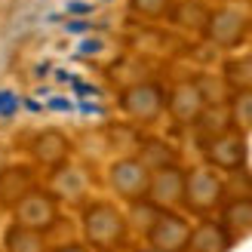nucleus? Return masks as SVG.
<instances>
[{
  "label": "nucleus",
  "mask_w": 252,
  "mask_h": 252,
  "mask_svg": "<svg viewBox=\"0 0 252 252\" xmlns=\"http://www.w3.org/2000/svg\"><path fill=\"white\" fill-rule=\"evenodd\" d=\"M169 16H172L175 22H179V25H185V28H200V31H203V28H206V22H209V9H206L203 3L185 0V3L172 6Z\"/></svg>",
  "instance_id": "nucleus-18"
},
{
  "label": "nucleus",
  "mask_w": 252,
  "mask_h": 252,
  "mask_svg": "<svg viewBox=\"0 0 252 252\" xmlns=\"http://www.w3.org/2000/svg\"><path fill=\"white\" fill-rule=\"evenodd\" d=\"M249 160V142H246V132L240 129H224L219 135H212L206 142V163L219 172H237L243 169Z\"/></svg>",
  "instance_id": "nucleus-4"
},
{
  "label": "nucleus",
  "mask_w": 252,
  "mask_h": 252,
  "mask_svg": "<svg viewBox=\"0 0 252 252\" xmlns=\"http://www.w3.org/2000/svg\"><path fill=\"white\" fill-rule=\"evenodd\" d=\"M148 203H154L160 212H175L185 203V169L175 166H163L151 172V185L145 194Z\"/></svg>",
  "instance_id": "nucleus-7"
},
{
  "label": "nucleus",
  "mask_w": 252,
  "mask_h": 252,
  "mask_svg": "<svg viewBox=\"0 0 252 252\" xmlns=\"http://www.w3.org/2000/svg\"><path fill=\"white\" fill-rule=\"evenodd\" d=\"M90 191V175H86L80 166H68V163H62V166L53 169V179H49V194L56 200H65V203H77V200L86 197Z\"/></svg>",
  "instance_id": "nucleus-13"
},
{
  "label": "nucleus",
  "mask_w": 252,
  "mask_h": 252,
  "mask_svg": "<svg viewBox=\"0 0 252 252\" xmlns=\"http://www.w3.org/2000/svg\"><path fill=\"white\" fill-rule=\"evenodd\" d=\"M221 224L237 240L252 237V197H231L221 203Z\"/></svg>",
  "instance_id": "nucleus-15"
},
{
  "label": "nucleus",
  "mask_w": 252,
  "mask_h": 252,
  "mask_svg": "<svg viewBox=\"0 0 252 252\" xmlns=\"http://www.w3.org/2000/svg\"><path fill=\"white\" fill-rule=\"evenodd\" d=\"M191 228L194 224L179 212H160L157 221L148 228V246H154L160 252H188Z\"/></svg>",
  "instance_id": "nucleus-8"
},
{
  "label": "nucleus",
  "mask_w": 252,
  "mask_h": 252,
  "mask_svg": "<svg viewBox=\"0 0 252 252\" xmlns=\"http://www.w3.org/2000/svg\"><path fill=\"white\" fill-rule=\"evenodd\" d=\"M138 252H160V249H154V246H142Z\"/></svg>",
  "instance_id": "nucleus-26"
},
{
  "label": "nucleus",
  "mask_w": 252,
  "mask_h": 252,
  "mask_svg": "<svg viewBox=\"0 0 252 252\" xmlns=\"http://www.w3.org/2000/svg\"><path fill=\"white\" fill-rule=\"evenodd\" d=\"M12 216H16V224H22V228L46 234V231H53L56 221H59V200L49 191L34 188V191H28L12 206Z\"/></svg>",
  "instance_id": "nucleus-6"
},
{
  "label": "nucleus",
  "mask_w": 252,
  "mask_h": 252,
  "mask_svg": "<svg viewBox=\"0 0 252 252\" xmlns=\"http://www.w3.org/2000/svg\"><path fill=\"white\" fill-rule=\"evenodd\" d=\"M206 37L216 46H224V49H234L243 43V37L249 31V19L243 9L237 6H221L216 12H209V22H206Z\"/></svg>",
  "instance_id": "nucleus-9"
},
{
  "label": "nucleus",
  "mask_w": 252,
  "mask_h": 252,
  "mask_svg": "<svg viewBox=\"0 0 252 252\" xmlns=\"http://www.w3.org/2000/svg\"><path fill=\"white\" fill-rule=\"evenodd\" d=\"M56 252H93L86 243H65V246H59Z\"/></svg>",
  "instance_id": "nucleus-22"
},
{
  "label": "nucleus",
  "mask_w": 252,
  "mask_h": 252,
  "mask_svg": "<svg viewBox=\"0 0 252 252\" xmlns=\"http://www.w3.org/2000/svg\"><path fill=\"white\" fill-rule=\"evenodd\" d=\"M224 194H228L224 179L209 163L185 169V203L182 206L188 212H194V216H212L216 209H221Z\"/></svg>",
  "instance_id": "nucleus-2"
},
{
  "label": "nucleus",
  "mask_w": 252,
  "mask_h": 252,
  "mask_svg": "<svg viewBox=\"0 0 252 252\" xmlns=\"http://www.w3.org/2000/svg\"><path fill=\"white\" fill-rule=\"evenodd\" d=\"M31 157H34V163H40V166L56 169V166L71 160V138L59 129L37 132L34 142H31Z\"/></svg>",
  "instance_id": "nucleus-11"
},
{
  "label": "nucleus",
  "mask_w": 252,
  "mask_h": 252,
  "mask_svg": "<svg viewBox=\"0 0 252 252\" xmlns=\"http://www.w3.org/2000/svg\"><path fill=\"white\" fill-rule=\"evenodd\" d=\"M71 9H74V12H90L93 6H83V3H71Z\"/></svg>",
  "instance_id": "nucleus-25"
},
{
  "label": "nucleus",
  "mask_w": 252,
  "mask_h": 252,
  "mask_svg": "<svg viewBox=\"0 0 252 252\" xmlns=\"http://www.w3.org/2000/svg\"><path fill=\"white\" fill-rule=\"evenodd\" d=\"M12 108H16V95L3 93V95H0V111H12Z\"/></svg>",
  "instance_id": "nucleus-23"
},
{
  "label": "nucleus",
  "mask_w": 252,
  "mask_h": 252,
  "mask_svg": "<svg viewBox=\"0 0 252 252\" xmlns=\"http://www.w3.org/2000/svg\"><path fill=\"white\" fill-rule=\"evenodd\" d=\"M37 188V172L28 163H9L0 169V203L3 206H16L19 200Z\"/></svg>",
  "instance_id": "nucleus-12"
},
{
  "label": "nucleus",
  "mask_w": 252,
  "mask_h": 252,
  "mask_svg": "<svg viewBox=\"0 0 252 252\" xmlns=\"http://www.w3.org/2000/svg\"><path fill=\"white\" fill-rule=\"evenodd\" d=\"M166 111L172 114L175 123L182 126H194L206 111V95H203V86L197 80H185V83H175L169 95H166Z\"/></svg>",
  "instance_id": "nucleus-10"
},
{
  "label": "nucleus",
  "mask_w": 252,
  "mask_h": 252,
  "mask_svg": "<svg viewBox=\"0 0 252 252\" xmlns=\"http://www.w3.org/2000/svg\"><path fill=\"white\" fill-rule=\"evenodd\" d=\"M83 240L93 252H114L126 243L129 234V221L120 206L108 203V200H95L83 209Z\"/></svg>",
  "instance_id": "nucleus-1"
},
{
  "label": "nucleus",
  "mask_w": 252,
  "mask_h": 252,
  "mask_svg": "<svg viewBox=\"0 0 252 252\" xmlns=\"http://www.w3.org/2000/svg\"><path fill=\"white\" fill-rule=\"evenodd\" d=\"M120 108L135 123H154L166 111V93L157 83H132L120 93Z\"/></svg>",
  "instance_id": "nucleus-5"
},
{
  "label": "nucleus",
  "mask_w": 252,
  "mask_h": 252,
  "mask_svg": "<svg viewBox=\"0 0 252 252\" xmlns=\"http://www.w3.org/2000/svg\"><path fill=\"white\" fill-rule=\"evenodd\" d=\"M86 28H90L86 22H71V25H68V31H86Z\"/></svg>",
  "instance_id": "nucleus-24"
},
{
  "label": "nucleus",
  "mask_w": 252,
  "mask_h": 252,
  "mask_svg": "<svg viewBox=\"0 0 252 252\" xmlns=\"http://www.w3.org/2000/svg\"><path fill=\"white\" fill-rule=\"evenodd\" d=\"M129 6L142 19H166L175 6V0H129Z\"/></svg>",
  "instance_id": "nucleus-20"
},
{
  "label": "nucleus",
  "mask_w": 252,
  "mask_h": 252,
  "mask_svg": "<svg viewBox=\"0 0 252 252\" xmlns=\"http://www.w3.org/2000/svg\"><path fill=\"white\" fill-rule=\"evenodd\" d=\"M234 237L224 231L221 221H200L191 228V240H188V252H231Z\"/></svg>",
  "instance_id": "nucleus-14"
},
{
  "label": "nucleus",
  "mask_w": 252,
  "mask_h": 252,
  "mask_svg": "<svg viewBox=\"0 0 252 252\" xmlns=\"http://www.w3.org/2000/svg\"><path fill=\"white\" fill-rule=\"evenodd\" d=\"M231 123L240 132H252V90H237L231 98Z\"/></svg>",
  "instance_id": "nucleus-19"
},
{
  "label": "nucleus",
  "mask_w": 252,
  "mask_h": 252,
  "mask_svg": "<svg viewBox=\"0 0 252 252\" xmlns=\"http://www.w3.org/2000/svg\"><path fill=\"white\" fill-rule=\"evenodd\" d=\"M108 185L120 200L135 203V200H145V194H148L151 169L138 157H120V160L111 163V169H108Z\"/></svg>",
  "instance_id": "nucleus-3"
},
{
  "label": "nucleus",
  "mask_w": 252,
  "mask_h": 252,
  "mask_svg": "<svg viewBox=\"0 0 252 252\" xmlns=\"http://www.w3.org/2000/svg\"><path fill=\"white\" fill-rule=\"evenodd\" d=\"M228 83L237 90H252V59H237L228 65Z\"/></svg>",
  "instance_id": "nucleus-21"
},
{
  "label": "nucleus",
  "mask_w": 252,
  "mask_h": 252,
  "mask_svg": "<svg viewBox=\"0 0 252 252\" xmlns=\"http://www.w3.org/2000/svg\"><path fill=\"white\" fill-rule=\"evenodd\" d=\"M138 160H142L151 172H154V169H163V166H175V163H179L175 151H172L166 142H157V138L145 142V148H142V154H138Z\"/></svg>",
  "instance_id": "nucleus-17"
},
{
  "label": "nucleus",
  "mask_w": 252,
  "mask_h": 252,
  "mask_svg": "<svg viewBox=\"0 0 252 252\" xmlns=\"http://www.w3.org/2000/svg\"><path fill=\"white\" fill-rule=\"evenodd\" d=\"M3 252H46V234L12 221L3 234Z\"/></svg>",
  "instance_id": "nucleus-16"
}]
</instances>
